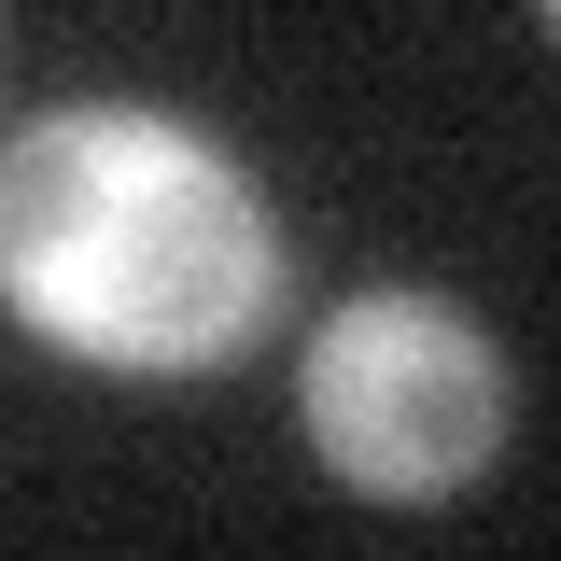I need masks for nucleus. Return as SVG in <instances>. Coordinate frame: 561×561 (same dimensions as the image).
<instances>
[{"label":"nucleus","instance_id":"nucleus-1","mask_svg":"<svg viewBox=\"0 0 561 561\" xmlns=\"http://www.w3.org/2000/svg\"><path fill=\"white\" fill-rule=\"evenodd\" d=\"M267 183L140 99H70L0 140V309L99 379H210L280 309Z\"/></svg>","mask_w":561,"mask_h":561},{"label":"nucleus","instance_id":"nucleus-2","mask_svg":"<svg viewBox=\"0 0 561 561\" xmlns=\"http://www.w3.org/2000/svg\"><path fill=\"white\" fill-rule=\"evenodd\" d=\"M505 351L478 337V309L449 295H351L295 365V421L323 449V478L365 505H449L505 463Z\"/></svg>","mask_w":561,"mask_h":561},{"label":"nucleus","instance_id":"nucleus-3","mask_svg":"<svg viewBox=\"0 0 561 561\" xmlns=\"http://www.w3.org/2000/svg\"><path fill=\"white\" fill-rule=\"evenodd\" d=\"M534 14H548V0H534Z\"/></svg>","mask_w":561,"mask_h":561}]
</instances>
